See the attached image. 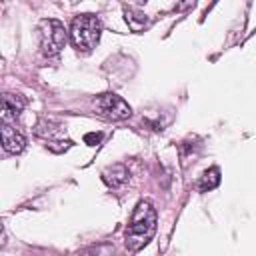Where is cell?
Wrapping results in <instances>:
<instances>
[{
	"mask_svg": "<svg viewBox=\"0 0 256 256\" xmlns=\"http://www.w3.org/2000/svg\"><path fill=\"white\" fill-rule=\"evenodd\" d=\"M70 42L76 50H82V52H88L92 50L98 40H100V34H102V22L98 16L94 14H80L72 20L70 24Z\"/></svg>",
	"mask_w": 256,
	"mask_h": 256,
	"instance_id": "2",
	"label": "cell"
},
{
	"mask_svg": "<svg viewBox=\"0 0 256 256\" xmlns=\"http://www.w3.org/2000/svg\"><path fill=\"white\" fill-rule=\"evenodd\" d=\"M38 38L44 56H56L66 44V28L62 22L48 18L38 24Z\"/></svg>",
	"mask_w": 256,
	"mask_h": 256,
	"instance_id": "3",
	"label": "cell"
},
{
	"mask_svg": "<svg viewBox=\"0 0 256 256\" xmlns=\"http://www.w3.org/2000/svg\"><path fill=\"white\" fill-rule=\"evenodd\" d=\"M154 232H156V210L152 208L150 202L140 200L132 212L130 224H128L126 234H124L128 250L136 252L142 246H146L152 240Z\"/></svg>",
	"mask_w": 256,
	"mask_h": 256,
	"instance_id": "1",
	"label": "cell"
},
{
	"mask_svg": "<svg viewBox=\"0 0 256 256\" xmlns=\"http://www.w3.org/2000/svg\"><path fill=\"white\" fill-rule=\"evenodd\" d=\"M196 2H198V0H184V2H182V6H180V8H182V10H188V8H190V6H194V4H196Z\"/></svg>",
	"mask_w": 256,
	"mask_h": 256,
	"instance_id": "12",
	"label": "cell"
},
{
	"mask_svg": "<svg viewBox=\"0 0 256 256\" xmlns=\"http://www.w3.org/2000/svg\"><path fill=\"white\" fill-rule=\"evenodd\" d=\"M102 180L110 188H120L130 180V172H128V168L124 164H112V166L102 170Z\"/></svg>",
	"mask_w": 256,
	"mask_h": 256,
	"instance_id": "7",
	"label": "cell"
},
{
	"mask_svg": "<svg viewBox=\"0 0 256 256\" xmlns=\"http://www.w3.org/2000/svg\"><path fill=\"white\" fill-rule=\"evenodd\" d=\"M100 140H102V134H100V132H88V134L84 136V142H86L88 146H98Z\"/></svg>",
	"mask_w": 256,
	"mask_h": 256,
	"instance_id": "11",
	"label": "cell"
},
{
	"mask_svg": "<svg viewBox=\"0 0 256 256\" xmlns=\"http://www.w3.org/2000/svg\"><path fill=\"white\" fill-rule=\"evenodd\" d=\"M2 146L8 154H20L26 148V138L10 122H2Z\"/></svg>",
	"mask_w": 256,
	"mask_h": 256,
	"instance_id": "6",
	"label": "cell"
},
{
	"mask_svg": "<svg viewBox=\"0 0 256 256\" xmlns=\"http://www.w3.org/2000/svg\"><path fill=\"white\" fill-rule=\"evenodd\" d=\"M36 136L42 138L44 146L56 154H60L72 146V140L66 138V130L54 122H48V120H40L36 124Z\"/></svg>",
	"mask_w": 256,
	"mask_h": 256,
	"instance_id": "4",
	"label": "cell"
},
{
	"mask_svg": "<svg viewBox=\"0 0 256 256\" xmlns=\"http://www.w3.org/2000/svg\"><path fill=\"white\" fill-rule=\"evenodd\" d=\"M124 20H126V24H128V28H130L132 32H140V30H144L146 24H148L146 14L140 12V10H136V8H132V6H126V8H124Z\"/></svg>",
	"mask_w": 256,
	"mask_h": 256,
	"instance_id": "9",
	"label": "cell"
},
{
	"mask_svg": "<svg viewBox=\"0 0 256 256\" xmlns=\"http://www.w3.org/2000/svg\"><path fill=\"white\" fill-rule=\"evenodd\" d=\"M24 108V100L22 96H14V94H6L4 100H2V122H10V120H16L18 114L22 112Z\"/></svg>",
	"mask_w": 256,
	"mask_h": 256,
	"instance_id": "8",
	"label": "cell"
},
{
	"mask_svg": "<svg viewBox=\"0 0 256 256\" xmlns=\"http://www.w3.org/2000/svg\"><path fill=\"white\" fill-rule=\"evenodd\" d=\"M96 110L108 120H126L132 114L128 102L116 94H102L100 98H96Z\"/></svg>",
	"mask_w": 256,
	"mask_h": 256,
	"instance_id": "5",
	"label": "cell"
},
{
	"mask_svg": "<svg viewBox=\"0 0 256 256\" xmlns=\"http://www.w3.org/2000/svg\"><path fill=\"white\" fill-rule=\"evenodd\" d=\"M138 2H140V4H144V2H146V0H138Z\"/></svg>",
	"mask_w": 256,
	"mask_h": 256,
	"instance_id": "13",
	"label": "cell"
},
{
	"mask_svg": "<svg viewBox=\"0 0 256 256\" xmlns=\"http://www.w3.org/2000/svg\"><path fill=\"white\" fill-rule=\"evenodd\" d=\"M218 184H220V170H218L216 166H212V168H208V170L202 174L198 188H200L202 192H208V190H214Z\"/></svg>",
	"mask_w": 256,
	"mask_h": 256,
	"instance_id": "10",
	"label": "cell"
}]
</instances>
